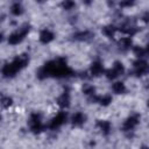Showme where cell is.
<instances>
[{
  "label": "cell",
  "instance_id": "6da1fadb",
  "mask_svg": "<svg viewBox=\"0 0 149 149\" xmlns=\"http://www.w3.org/2000/svg\"><path fill=\"white\" fill-rule=\"evenodd\" d=\"M29 30H30V26L28 23H24L21 28H19L17 31H14L8 36V43L12 45H16L21 43L23 38L26 37V35L29 33Z\"/></svg>",
  "mask_w": 149,
  "mask_h": 149
},
{
  "label": "cell",
  "instance_id": "7a4b0ae2",
  "mask_svg": "<svg viewBox=\"0 0 149 149\" xmlns=\"http://www.w3.org/2000/svg\"><path fill=\"white\" fill-rule=\"evenodd\" d=\"M28 125H29V128L33 133L35 134H38L44 130V125L42 122V118L38 113H33L29 118V121H28Z\"/></svg>",
  "mask_w": 149,
  "mask_h": 149
},
{
  "label": "cell",
  "instance_id": "3957f363",
  "mask_svg": "<svg viewBox=\"0 0 149 149\" xmlns=\"http://www.w3.org/2000/svg\"><path fill=\"white\" fill-rule=\"evenodd\" d=\"M66 119H68V115H66V112H59L57 113L52 119L51 121L49 122L48 127L50 129H58L61 126H63L65 122H66Z\"/></svg>",
  "mask_w": 149,
  "mask_h": 149
},
{
  "label": "cell",
  "instance_id": "277c9868",
  "mask_svg": "<svg viewBox=\"0 0 149 149\" xmlns=\"http://www.w3.org/2000/svg\"><path fill=\"white\" fill-rule=\"evenodd\" d=\"M134 74L136 76H143V74H148L149 73V64L143 61V59H137L136 62H134V70H133Z\"/></svg>",
  "mask_w": 149,
  "mask_h": 149
},
{
  "label": "cell",
  "instance_id": "5b68a950",
  "mask_svg": "<svg viewBox=\"0 0 149 149\" xmlns=\"http://www.w3.org/2000/svg\"><path fill=\"white\" fill-rule=\"evenodd\" d=\"M139 122H140V116L139 115H130L129 118H127L126 119V121L123 122V125H122V129L125 130V132H130V130H133L137 125H139Z\"/></svg>",
  "mask_w": 149,
  "mask_h": 149
},
{
  "label": "cell",
  "instance_id": "8992f818",
  "mask_svg": "<svg viewBox=\"0 0 149 149\" xmlns=\"http://www.w3.org/2000/svg\"><path fill=\"white\" fill-rule=\"evenodd\" d=\"M20 70L16 68V65L10 62V63H7L6 65H3L2 68V74L3 77H7V78H10V77H14Z\"/></svg>",
  "mask_w": 149,
  "mask_h": 149
},
{
  "label": "cell",
  "instance_id": "52a82bcc",
  "mask_svg": "<svg viewBox=\"0 0 149 149\" xmlns=\"http://www.w3.org/2000/svg\"><path fill=\"white\" fill-rule=\"evenodd\" d=\"M40 42L41 43H43V44H48V43H50L51 41H54V38H55V35H54V33L51 31V30H49V29H43L41 33H40Z\"/></svg>",
  "mask_w": 149,
  "mask_h": 149
},
{
  "label": "cell",
  "instance_id": "ba28073f",
  "mask_svg": "<svg viewBox=\"0 0 149 149\" xmlns=\"http://www.w3.org/2000/svg\"><path fill=\"white\" fill-rule=\"evenodd\" d=\"M57 105L62 108H68L70 106V93H69V91H64L57 98Z\"/></svg>",
  "mask_w": 149,
  "mask_h": 149
},
{
  "label": "cell",
  "instance_id": "9c48e42d",
  "mask_svg": "<svg viewBox=\"0 0 149 149\" xmlns=\"http://www.w3.org/2000/svg\"><path fill=\"white\" fill-rule=\"evenodd\" d=\"M93 33H91V31H88V30H81V31H78V33H76L74 35H73V38L76 40V41H80V42H86V41H90V40H92L93 38Z\"/></svg>",
  "mask_w": 149,
  "mask_h": 149
},
{
  "label": "cell",
  "instance_id": "30bf717a",
  "mask_svg": "<svg viewBox=\"0 0 149 149\" xmlns=\"http://www.w3.org/2000/svg\"><path fill=\"white\" fill-rule=\"evenodd\" d=\"M71 121H72V125H73V126L80 127V126H83V125L85 123V121H86V115H85L84 113H81V112H76V113L72 115Z\"/></svg>",
  "mask_w": 149,
  "mask_h": 149
},
{
  "label": "cell",
  "instance_id": "8fae6325",
  "mask_svg": "<svg viewBox=\"0 0 149 149\" xmlns=\"http://www.w3.org/2000/svg\"><path fill=\"white\" fill-rule=\"evenodd\" d=\"M90 72H91V74L93 77H98V76L104 73V66H102V64L100 62H98V61L97 62H93L92 65H91Z\"/></svg>",
  "mask_w": 149,
  "mask_h": 149
},
{
  "label": "cell",
  "instance_id": "7c38bea8",
  "mask_svg": "<svg viewBox=\"0 0 149 149\" xmlns=\"http://www.w3.org/2000/svg\"><path fill=\"white\" fill-rule=\"evenodd\" d=\"M97 126L98 128L100 129V132L104 134V135H108L111 133V129H112V125L109 121H106V120H99L97 122Z\"/></svg>",
  "mask_w": 149,
  "mask_h": 149
},
{
  "label": "cell",
  "instance_id": "4fadbf2b",
  "mask_svg": "<svg viewBox=\"0 0 149 149\" xmlns=\"http://www.w3.org/2000/svg\"><path fill=\"white\" fill-rule=\"evenodd\" d=\"M133 45V41L130 38V36H127V37H121L119 40V47L121 50H128L130 49Z\"/></svg>",
  "mask_w": 149,
  "mask_h": 149
},
{
  "label": "cell",
  "instance_id": "5bb4252c",
  "mask_svg": "<svg viewBox=\"0 0 149 149\" xmlns=\"http://www.w3.org/2000/svg\"><path fill=\"white\" fill-rule=\"evenodd\" d=\"M137 28L135 26H132V24H125L122 27H120V31H122L123 34H126L127 36H133L137 33Z\"/></svg>",
  "mask_w": 149,
  "mask_h": 149
},
{
  "label": "cell",
  "instance_id": "9a60e30c",
  "mask_svg": "<svg viewBox=\"0 0 149 149\" xmlns=\"http://www.w3.org/2000/svg\"><path fill=\"white\" fill-rule=\"evenodd\" d=\"M116 30H118V29H116L114 26H112V24H107V26H105V27L101 29L102 34H104L106 37H109V38L114 37V35H115Z\"/></svg>",
  "mask_w": 149,
  "mask_h": 149
},
{
  "label": "cell",
  "instance_id": "2e32d148",
  "mask_svg": "<svg viewBox=\"0 0 149 149\" xmlns=\"http://www.w3.org/2000/svg\"><path fill=\"white\" fill-rule=\"evenodd\" d=\"M112 90L116 94H122L126 92V85L122 81H115L112 84Z\"/></svg>",
  "mask_w": 149,
  "mask_h": 149
},
{
  "label": "cell",
  "instance_id": "e0dca14e",
  "mask_svg": "<svg viewBox=\"0 0 149 149\" xmlns=\"http://www.w3.org/2000/svg\"><path fill=\"white\" fill-rule=\"evenodd\" d=\"M112 100H113V98H112V95H111V94L98 95V98H97V102H99V104H100L101 106H104V107L108 106V105L112 102Z\"/></svg>",
  "mask_w": 149,
  "mask_h": 149
},
{
  "label": "cell",
  "instance_id": "ac0fdd59",
  "mask_svg": "<svg viewBox=\"0 0 149 149\" xmlns=\"http://www.w3.org/2000/svg\"><path fill=\"white\" fill-rule=\"evenodd\" d=\"M10 13H12L13 15H15V16H20V15L23 13V7L21 6L20 2L15 1V2L12 3V6H10Z\"/></svg>",
  "mask_w": 149,
  "mask_h": 149
},
{
  "label": "cell",
  "instance_id": "d6986e66",
  "mask_svg": "<svg viewBox=\"0 0 149 149\" xmlns=\"http://www.w3.org/2000/svg\"><path fill=\"white\" fill-rule=\"evenodd\" d=\"M83 92L84 94H86L87 97H93L95 94V87L91 84H84L83 86Z\"/></svg>",
  "mask_w": 149,
  "mask_h": 149
},
{
  "label": "cell",
  "instance_id": "ffe728a7",
  "mask_svg": "<svg viewBox=\"0 0 149 149\" xmlns=\"http://www.w3.org/2000/svg\"><path fill=\"white\" fill-rule=\"evenodd\" d=\"M113 70L118 73V76H121V74L125 73V66H123V64H122L121 62H119V61L114 62V64H113Z\"/></svg>",
  "mask_w": 149,
  "mask_h": 149
},
{
  "label": "cell",
  "instance_id": "44dd1931",
  "mask_svg": "<svg viewBox=\"0 0 149 149\" xmlns=\"http://www.w3.org/2000/svg\"><path fill=\"white\" fill-rule=\"evenodd\" d=\"M76 7V2L73 0H63L62 1V8L65 10H71Z\"/></svg>",
  "mask_w": 149,
  "mask_h": 149
},
{
  "label": "cell",
  "instance_id": "7402d4cb",
  "mask_svg": "<svg viewBox=\"0 0 149 149\" xmlns=\"http://www.w3.org/2000/svg\"><path fill=\"white\" fill-rule=\"evenodd\" d=\"M133 51H134L135 56H137L139 58H142L143 56L147 55V52H146V48H142V47H139V45L133 47Z\"/></svg>",
  "mask_w": 149,
  "mask_h": 149
},
{
  "label": "cell",
  "instance_id": "603a6c76",
  "mask_svg": "<svg viewBox=\"0 0 149 149\" xmlns=\"http://www.w3.org/2000/svg\"><path fill=\"white\" fill-rule=\"evenodd\" d=\"M12 104H13V99L12 98H9L7 95H2V98H1V105H2L3 108H8L9 106H12Z\"/></svg>",
  "mask_w": 149,
  "mask_h": 149
},
{
  "label": "cell",
  "instance_id": "cb8c5ba5",
  "mask_svg": "<svg viewBox=\"0 0 149 149\" xmlns=\"http://www.w3.org/2000/svg\"><path fill=\"white\" fill-rule=\"evenodd\" d=\"M135 5V0H121L120 1V7L122 8H130Z\"/></svg>",
  "mask_w": 149,
  "mask_h": 149
},
{
  "label": "cell",
  "instance_id": "d4e9b609",
  "mask_svg": "<svg viewBox=\"0 0 149 149\" xmlns=\"http://www.w3.org/2000/svg\"><path fill=\"white\" fill-rule=\"evenodd\" d=\"M105 76H106V78H107V79H111V80H112V79H115L116 77H119V76H118V73L113 70V68H112V69H109V70H107V71L105 72Z\"/></svg>",
  "mask_w": 149,
  "mask_h": 149
},
{
  "label": "cell",
  "instance_id": "484cf974",
  "mask_svg": "<svg viewBox=\"0 0 149 149\" xmlns=\"http://www.w3.org/2000/svg\"><path fill=\"white\" fill-rule=\"evenodd\" d=\"M142 21L146 22V23L149 22V12H146V13L143 14V16H142Z\"/></svg>",
  "mask_w": 149,
  "mask_h": 149
},
{
  "label": "cell",
  "instance_id": "4316f807",
  "mask_svg": "<svg viewBox=\"0 0 149 149\" xmlns=\"http://www.w3.org/2000/svg\"><path fill=\"white\" fill-rule=\"evenodd\" d=\"M146 52H147V55H149V44H148L147 48H146Z\"/></svg>",
  "mask_w": 149,
  "mask_h": 149
},
{
  "label": "cell",
  "instance_id": "83f0119b",
  "mask_svg": "<svg viewBox=\"0 0 149 149\" xmlns=\"http://www.w3.org/2000/svg\"><path fill=\"white\" fill-rule=\"evenodd\" d=\"M38 3H43V2H45V1H48V0H36Z\"/></svg>",
  "mask_w": 149,
  "mask_h": 149
},
{
  "label": "cell",
  "instance_id": "f1b7e54d",
  "mask_svg": "<svg viewBox=\"0 0 149 149\" xmlns=\"http://www.w3.org/2000/svg\"><path fill=\"white\" fill-rule=\"evenodd\" d=\"M148 106H149V100H148Z\"/></svg>",
  "mask_w": 149,
  "mask_h": 149
}]
</instances>
